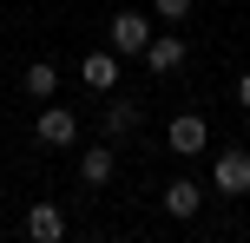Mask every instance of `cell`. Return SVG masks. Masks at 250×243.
<instances>
[{
    "label": "cell",
    "instance_id": "obj_2",
    "mask_svg": "<svg viewBox=\"0 0 250 243\" xmlns=\"http://www.w3.org/2000/svg\"><path fill=\"white\" fill-rule=\"evenodd\" d=\"M105 39H112V53H119V59H145V46H151V20H145L138 7H125V13H112Z\"/></svg>",
    "mask_w": 250,
    "mask_h": 243
},
{
    "label": "cell",
    "instance_id": "obj_13",
    "mask_svg": "<svg viewBox=\"0 0 250 243\" xmlns=\"http://www.w3.org/2000/svg\"><path fill=\"white\" fill-rule=\"evenodd\" d=\"M237 105H244V112H250V73L237 79Z\"/></svg>",
    "mask_w": 250,
    "mask_h": 243
},
{
    "label": "cell",
    "instance_id": "obj_11",
    "mask_svg": "<svg viewBox=\"0 0 250 243\" xmlns=\"http://www.w3.org/2000/svg\"><path fill=\"white\" fill-rule=\"evenodd\" d=\"M20 86H26V92H33V99H40V105H46V99H53V92H60V66H53V59H33V66H26V79H20Z\"/></svg>",
    "mask_w": 250,
    "mask_h": 243
},
{
    "label": "cell",
    "instance_id": "obj_10",
    "mask_svg": "<svg viewBox=\"0 0 250 243\" xmlns=\"http://www.w3.org/2000/svg\"><path fill=\"white\" fill-rule=\"evenodd\" d=\"M26 237H40V243H60V237H66V210L53 204V197H40V204L26 210Z\"/></svg>",
    "mask_w": 250,
    "mask_h": 243
},
{
    "label": "cell",
    "instance_id": "obj_5",
    "mask_svg": "<svg viewBox=\"0 0 250 243\" xmlns=\"http://www.w3.org/2000/svg\"><path fill=\"white\" fill-rule=\"evenodd\" d=\"M145 125V105L132 99V92H112V99H105V118H99V138H132V131Z\"/></svg>",
    "mask_w": 250,
    "mask_h": 243
},
{
    "label": "cell",
    "instance_id": "obj_12",
    "mask_svg": "<svg viewBox=\"0 0 250 243\" xmlns=\"http://www.w3.org/2000/svg\"><path fill=\"white\" fill-rule=\"evenodd\" d=\"M191 7H198V0H151V13H158L165 26H185V20H191Z\"/></svg>",
    "mask_w": 250,
    "mask_h": 243
},
{
    "label": "cell",
    "instance_id": "obj_9",
    "mask_svg": "<svg viewBox=\"0 0 250 243\" xmlns=\"http://www.w3.org/2000/svg\"><path fill=\"white\" fill-rule=\"evenodd\" d=\"M158 204H165V217L191 224V217H198V204H204V191H198V178H171V184L158 191Z\"/></svg>",
    "mask_w": 250,
    "mask_h": 243
},
{
    "label": "cell",
    "instance_id": "obj_6",
    "mask_svg": "<svg viewBox=\"0 0 250 243\" xmlns=\"http://www.w3.org/2000/svg\"><path fill=\"white\" fill-rule=\"evenodd\" d=\"M112 178H119V151H112V138L86 145V151H79V184H86V191H105Z\"/></svg>",
    "mask_w": 250,
    "mask_h": 243
},
{
    "label": "cell",
    "instance_id": "obj_1",
    "mask_svg": "<svg viewBox=\"0 0 250 243\" xmlns=\"http://www.w3.org/2000/svg\"><path fill=\"white\" fill-rule=\"evenodd\" d=\"M33 145L40 151H66V145H79V118L66 112V105H40V118H33Z\"/></svg>",
    "mask_w": 250,
    "mask_h": 243
},
{
    "label": "cell",
    "instance_id": "obj_8",
    "mask_svg": "<svg viewBox=\"0 0 250 243\" xmlns=\"http://www.w3.org/2000/svg\"><path fill=\"white\" fill-rule=\"evenodd\" d=\"M79 79H86V92H119V53L92 46L86 59H79Z\"/></svg>",
    "mask_w": 250,
    "mask_h": 243
},
{
    "label": "cell",
    "instance_id": "obj_7",
    "mask_svg": "<svg viewBox=\"0 0 250 243\" xmlns=\"http://www.w3.org/2000/svg\"><path fill=\"white\" fill-rule=\"evenodd\" d=\"M185 59H191V46H185L178 33H151V46H145V73L171 79V73H185Z\"/></svg>",
    "mask_w": 250,
    "mask_h": 243
},
{
    "label": "cell",
    "instance_id": "obj_3",
    "mask_svg": "<svg viewBox=\"0 0 250 243\" xmlns=\"http://www.w3.org/2000/svg\"><path fill=\"white\" fill-rule=\"evenodd\" d=\"M211 184H217V197H250V145H224L217 151Z\"/></svg>",
    "mask_w": 250,
    "mask_h": 243
},
{
    "label": "cell",
    "instance_id": "obj_4",
    "mask_svg": "<svg viewBox=\"0 0 250 243\" xmlns=\"http://www.w3.org/2000/svg\"><path fill=\"white\" fill-rule=\"evenodd\" d=\"M204 145H211V125H204V112H178L171 125H165V151H178V158H198Z\"/></svg>",
    "mask_w": 250,
    "mask_h": 243
}]
</instances>
